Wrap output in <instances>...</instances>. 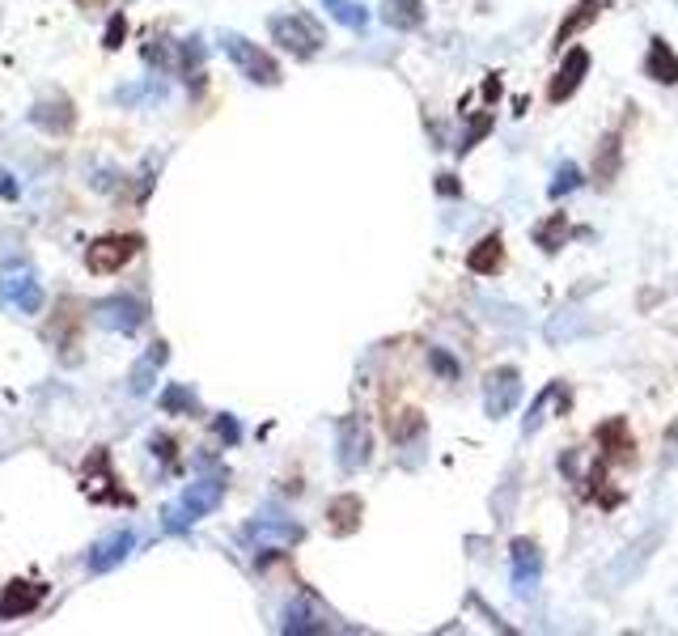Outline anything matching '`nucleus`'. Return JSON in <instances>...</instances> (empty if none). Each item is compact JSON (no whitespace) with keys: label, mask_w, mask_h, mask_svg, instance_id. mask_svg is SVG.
I'll return each instance as SVG.
<instances>
[{"label":"nucleus","mask_w":678,"mask_h":636,"mask_svg":"<svg viewBox=\"0 0 678 636\" xmlns=\"http://www.w3.org/2000/svg\"><path fill=\"white\" fill-rule=\"evenodd\" d=\"M267 34L289 51L293 60H314L318 51L327 47V30L323 22H314L310 13H280V17H267Z\"/></svg>","instance_id":"nucleus-1"},{"label":"nucleus","mask_w":678,"mask_h":636,"mask_svg":"<svg viewBox=\"0 0 678 636\" xmlns=\"http://www.w3.org/2000/svg\"><path fill=\"white\" fill-rule=\"evenodd\" d=\"M217 43L251 85H280V64L272 51H263L259 43H251L246 34H234V30H221Z\"/></svg>","instance_id":"nucleus-2"},{"label":"nucleus","mask_w":678,"mask_h":636,"mask_svg":"<svg viewBox=\"0 0 678 636\" xmlns=\"http://www.w3.org/2000/svg\"><path fill=\"white\" fill-rule=\"evenodd\" d=\"M306 539V526L293 522L289 514H259L242 526V543L255 552H289Z\"/></svg>","instance_id":"nucleus-3"},{"label":"nucleus","mask_w":678,"mask_h":636,"mask_svg":"<svg viewBox=\"0 0 678 636\" xmlns=\"http://www.w3.org/2000/svg\"><path fill=\"white\" fill-rule=\"evenodd\" d=\"M225 497V480L217 475V480H195L183 488V497H178V505L166 509V530H187L195 518H204L212 514V509L221 505Z\"/></svg>","instance_id":"nucleus-4"},{"label":"nucleus","mask_w":678,"mask_h":636,"mask_svg":"<svg viewBox=\"0 0 678 636\" xmlns=\"http://www.w3.org/2000/svg\"><path fill=\"white\" fill-rule=\"evenodd\" d=\"M136 255H140V238L136 234H106V238L85 246V268L94 276H111L119 268H128Z\"/></svg>","instance_id":"nucleus-5"},{"label":"nucleus","mask_w":678,"mask_h":636,"mask_svg":"<svg viewBox=\"0 0 678 636\" xmlns=\"http://www.w3.org/2000/svg\"><path fill=\"white\" fill-rule=\"evenodd\" d=\"M0 302L17 306L22 314L43 310V285H39V276H34L30 263H9V268L0 272Z\"/></svg>","instance_id":"nucleus-6"},{"label":"nucleus","mask_w":678,"mask_h":636,"mask_svg":"<svg viewBox=\"0 0 678 636\" xmlns=\"http://www.w3.org/2000/svg\"><path fill=\"white\" fill-rule=\"evenodd\" d=\"M509 560H513V594L534 603L543 586V552L534 539H513L509 543Z\"/></svg>","instance_id":"nucleus-7"},{"label":"nucleus","mask_w":678,"mask_h":636,"mask_svg":"<svg viewBox=\"0 0 678 636\" xmlns=\"http://www.w3.org/2000/svg\"><path fill=\"white\" fill-rule=\"evenodd\" d=\"M517 399H522V374H517V365H496L484 378V412L492 420H505L517 408Z\"/></svg>","instance_id":"nucleus-8"},{"label":"nucleus","mask_w":678,"mask_h":636,"mask_svg":"<svg viewBox=\"0 0 678 636\" xmlns=\"http://www.w3.org/2000/svg\"><path fill=\"white\" fill-rule=\"evenodd\" d=\"M145 314H149L145 302L132 293H115V297H106V302H98V323L119 335H136L145 327Z\"/></svg>","instance_id":"nucleus-9"},{"label":"nucleus","mask_w":678,"mask_h":636,"mask_svg":"<svg viewBox=\"0 0 678 636\" xmlns=\"http://www.w3.org/2000/svg\"><path fill=\"white\" fill-rule=\"evenodd\" d=\"M585 73H590V51L585 47H573L568 56L560 60V68H556V77H551V85H547V102H568L577 90H581V81H585Z\"/></svg>","instance_id":"nucleus-10"},{"label":"nucleus","mask_w":678,"mask_h":636,"mask_svg":"<svg viewBox=\"0 0 678 636\" xmlns=\"http://www.w3.org/2000/svg\"><path fill=\"white\" fill-rule=\"evenodd\" d=\"M369 463V429L361 416H348L339 429V467L344 471H361Z\"/></svg>","instance_id":"nucleus-11"},{"label":"nucleus","mask_w":678,"mask_h":636,"mask_svg":"<svg viewBox=\"0 0 678 636\" xmlns=\"http://www.w3.org/2000/svg\"><path fill=\"white\" fill-rule=\"evenodd\" d=\"M594 441L602 446V463H632L636 458V441L623 420H602L594 429Z\"/></svg>","instance_id":"nucleus-12"},{"label":"nucleus","mask_w":678,"mask_h":636,"mask_svg":"<svg viewBox=\"0 0 678 636\" xmlns=\"http://www.w3.org/2000/svg\"><path fill=\"white\" fill-rule=\"evenodd\" d=\"M43 586L39 581H9L5 594H0V620H22L34 607L43 603Z\"/></svg>","instance_id":"nucleus-13"},{"label":"nucleus","mask_w":678,"mask_h":636,"mask_svg":"<svg viewBox=\"0 0 678 636\" xmlns=\"http://www.w3.org/2000/svg\"><path fill=\"white\" fill-rule=\"evenodd\" d=\"M132 547H136L132 530H115V535H106L102 543H94V552H89V573H111L115 564L128 560Z\"/></svg>","instance_id":"nucleus-14"},{"label":"nucleus","mask_w":678,"mask_h":636,"mask_svg":"<svg viewBox=\"0 0 678 636\" xmlns=\"http://www.w3.org/2000/svg\"><path fill=\"white\" fill-rule=\"evenodd\" d=\"M361 514H365V505L356 492H344V497H335L327 505V526H331V535H352L356 526H361Z\"/></svg>","instance_id":"nucleus-15"},{"label":"nucleus","mask_w":678,"mask_h":636,"mask_svg":"<svg viewBox=\"0 0 678 636\" xmlns=\"http://www.w3.org/2000/svg\"><path fill=\"white\" fill-rule=\"evenodd\" d=\"M645 73L657 85H674L678 81V56L666 39H649V56H645Z\"/></svg>","instance_id":"nucleus-16"},{"label":"nucleus","mask_w":678,"mask_h":636,"mask_svg":"<svg viewBox=\"0 0 678 636\" xmlns=\"http://www.w3.org/2000/svg\"><path fill=\"white\" fill-rule=\"evenodd\" d=\"M501 263H505V246H501V234H488V238H479L471 246V255H467V268L475 276H496L501 272Z\"/></svg>","instance_id":"nucleus-17"},{"label":"nucleus","mask_w":678,"mask_h":636,"mask_svg":"<svg viewBox=\"0 0 678 636\" xmlns=\"http://www.w3.org/2000/svg\"><path fill=\"white\" fill-rule=\"evenodd\" d=\"M280 632H284V636H297V632H327V624H323V615H318V607L310 603V598H297V603L284 611Z\"/></svg>","instance_id":"nucleus-18"},{"label":"nucleus","mask_w":678,"mask_h":636,"mask_svg":"<svg viewBox=\"0 0 678 636\" xmlns=\"http://www.w3.org/2000/svg\"><path fill=\"white\" fill-rule=\"evenodd\" d=\"M577 234H581V229L568 225L564 212H551L543 225H534V242H539V251H547V255H556L560 246H564L568 238H577Z\"/></svg>","instance_id":"nucleus-19"},{"label":"nucleus","mask_w":678,"mask_h":636,"mask_svg":"<svg viewBox=\"0 0 678 636\" xmlns=\"http://www.w3.org/2000/svg\"><path fill=\"white\" fill-rule=\"evenodd\" d=\"M657 539H662V530H649L645 539H636V543L628 547V556H623V564H619V560L611 564V581H619V586H623V581H632V577L640 573V564L649 560V547H657Z\"/></svg>","instance_id":"nucleus-20"},{"label":"nucleus","mask_w":678,"mask_h":636,"mask_svg":"<svg viewBox=\"0 0 678 636\" xmlns=\"http://www.w3.org/2000/svg\"><path fill=\"white\" fill-rule=\"evenodd\" d=\"M568 403H573V399H568V386H564V382H551L547 391L534 399V408H530V416H526V433H539V424L547 420V412H551V408L568 412Z\"/></svg>","instance_id":"nucleus-21"},{"label":"nucleus","mask_w":678,"mask_h":636,"mask_svg":"<svg viewBox=\"0 0 678 636\" xmlns=\"http://www.w3.org/2000/svg\"><path fill=\"white\" fill-rule=\"evenodd\" d=\"M598 13H602V0H577V5L568 9V17L560 22V30H556V39H551V43H556V47H564V43L573 39L577 30H585V26H590Z\"/></svg>","instance_id":"nucleus-22"},{"label":"nucleus","mask_w":678,"mask_h":636,"mask_svg":"<svg viewBox=\"0 0 678 636\" xmlns=\"http://www.w3.org/2000/svg\"><path fill=\"white\" fill-rule=\"evenodd\" d=\"M623 140L611 132V136H602V145H598V157H594V183L606 187L619 174V162H623Z\"/></svg>","instance_id":"nucleus-23"},{"label":"nucleus","mask_w":678,"mask_h":636,"mask_svg":"<svg viewBox=\"0 0 678 636\" xmlns=\"http://www.w3.org/2000/svg\"><path fill=\"white\" fill-rule=\"evenodd\" d=\"M382 22L399 30H416L424 22V5L420 0H382Z\"/></svg>","instance_id":"nucleus-24"},{"label":"nucleus","mask_w":678,"mask_h":636,"mask_svg":"<svg viewBox=\"0 0 678 636\" xmlns=\"http://www.w3.org/2000/svg\"><path fill=\"white\" fill-rule=\"evenodd\" d=\"M30 123L51 128V132H68V128H73V102H39L30 111Z\"/></svg>","instance_id":"nucleus-25"},{"label":"nucleus","mask_w":678,"mask_h":636,"mask_svg":"<svg viewBox=\"0 0 678 636\" xmlns=\"http://www.w3.org/2000/svg\"><path fill=\"white\" fill-rule=\"evenodd\" d=\"M585 183V174H581V166L577 162H560V170H556V179L547 183V196L551 200H564L568 191H577Z\"/></svg>","instance_id":"nucleus-26"},{"label":"nucleus","mask_w":678,"mask_h":636,"mask_svg":"<svg viewBox=\"0 0 678 636\" xmlns=\"http://www.w3.org/2000/svg\"><path fill=\"white\" fill-rule=\"evenodd\" d=\"M166 357H170V348H166L162 340H157V344L149 348V357L140 361V369L132 374V391H136V395H145V391H149V378H153V369H157V365H166Z\"/></svg>","instance_id":"nucleus-27"},{"label":"nucleus","mask_w":678,"mask_h":636,"mask_svg":"<svg viewBox=\"0 0 678 636\" xmlns=\"http://www.w3.org/2000/svg\"><path fill=\"white\" fill-rule=\"evenodd\" d=\"M323 5L331 9V17L339 26H352V30H365V22H369V13H365V5H356V0H323Z\"/></svg>","instance_id":"nucleus-28"},{"label":"nucleus","mask_w":678,"mask_h":636,"mask_svg":"<svg viewBox=\"0 0 678 636\" xmlns=\"http://www.w3.org/2000/svg\"><path fill=\"white\" fill-rule=\"evenodd\" d=\"M162 408L170 412V416H195L200 412V403H195V395L187 391V386H166V395H162Z\"/></svg>","instance_id":"nucleus-29"},{"label":"nucleus","mask_w":678,"mask_h":636,"mask_svg":"<svg viewBox=\"0 0 678 636\" xmlns=\"http://www.w3.org/2000/svg\"><path fill=\"white\" fill-rule=\"evenodd\" d=\"M488 132H492V115L484 111V115H479V119L471 123V132L462 136V145H458V149H462V153H471V149L479 145V136H488Z\"/></svg>","instance_id":"nucleus-30"},{"label":"nucleus","mask_w":678,"mask_h":636,"mask_svg":"<svg viewBox=\"0 0 678 636\" xmlns=\"http://www.w3.org/2000/svg\"><path fill=\"white\" fill-rule=\"evenodd\" d=\"M123 34H128V17H123V13H115L111 17V26H106V51H119L123 47Z\"/></svg>","instance_id":"nucleus-31"},{"label":"nucleus","mask_w":678,"mask_h":636,"mask_svg":"<svg viewBox=\"0 0 678 636\" xmlns=\"http://www.w3.org/2000/svg\"><path fill=\"white\" fill-rule=\"evenodd\" d=\"M428 361H433V369H437V374H441L445 382H454V378H458V361H454V357H445L441 348H428Z\"/></svg>","instance_id":"nucleus-32"},{"label":"nucleus","mask_w":678,"mask_h":636,"mask_svg":"<svg viewBox=\"0 0 678 636\" xmlns=\"http://www.w3.org/2000/svg\"><path fill=\"white\" fill-rule=\"evenodd\" d=\"M217 433L229 441V446H234V441H238V424H234V416H217Z\"/></svg>","instance_id":"nucleus-33"},{"label":"nucleus","mask_w":678,"mask_h":636,"mask_svg":"<svg viewBox=\"0 0 678 636\" xmlns=\"http://www.w3.org/2000/svg\"><path fill=\"white\" fill-rule=\"evenodd\" d=\"M153 446H157V458H166V463H174V441L153 437Z\"/></svg>","instance_id":"nucleus-34"},{"label":"nucleus","mask_w":678,"mask_h":636,"mask_svg":"<svg viewBox=\"0 0 678 636\" xmlns=\"http://www.w3.org/2000/svg\"><path fill=\"white\" fill-rule=\"evenodd\" d=\"M441 191H450V196H458V183H454V174H441V183H437Z\"/></svg>","instance_id":"nucleus-35"},{"label":"nucleus","mask_w":678,"mask_h":636,"mask_svg":"<svg viewBox=\"0 0 678 636\" xmlns=\"http://www.w3.org/2000/svg\"><path fill=\"white\" fill-rule=\"evenodd\" d=\"M0 191H5V196H17V187H13L9 174H0Z\"/></svg>","instance_id":"nucleus-36"}]
</instances>
